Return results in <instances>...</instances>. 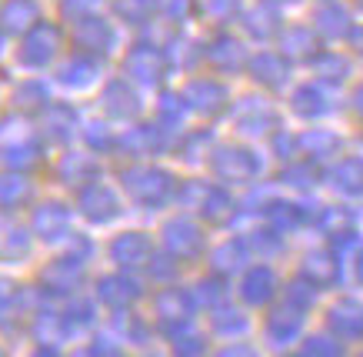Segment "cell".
Returning <instances> with one entry per match:
<instances>
[{"mask_svg":"<svg viewBox=\"0 0 363 357\" xmlns=\"http://www.w3.org/2000/svg\"><path fill=\"white\" fill-rule=\"evenodd\" d=\"M330 327L343 337H363V307L357 301H340L330 311Z\"/></svg>","mask_w":363,"mask_h":357,"instance_id":"obj_4","label":"cell"},{"mask_svg":"<svg viewBox=\"0 0 363 357\" xmlns=\"http://www.w3.org/2000/svg\"><path fill=\"white\" fill-rule=\"evenodd\" d=\"M127 180V190H130L137 201H147L154 204L160 201L167 190H170V177L160 174V170H150V167H140V170H130V174H123Z\"/></svg>","mask_w":363,"mask_h":357,"instance_id":"obj_2","label":"cell"},{"mask_svg":"<svg viewBox=\"0 0 363 357\" xmlns=\"http://www.w3.org/2000/svg\"><path fill=\"white\" fill-rule=\"evenodd\" d=\"M127 70H130V77H140V80H154L157 77V50H133L130 60H127Z\"/></svg>","mask_w":363,"mask_h":357,"instance_id":"obj_21","label":"cell"},{"mask_svg":"<svg viewBox=\"0 0 363 357\" xmlns=\"http://www.w3.org/2000/svg\"><path fill=\"white\" fill-rule=\"evenodd\" d=\"M230 197L223 194V190H207L203 194V214H207L210 221H227L230 217Z\"/></svg>","mask_w":363,"mask_h":357,"instance_id":"obj_28","label":"cell"},{"mask_svg":"<svg viewBox=\"0 0 363 357\" xmlns=\"http://www.w3.org/2000/svg\"><path fill=\"white\" fill-rule=\"evenodd\" d=\"M187 104L203 114L217 111V107H223V87L220 84H210V80H194L187 87Z\"/></svg>","mask_w":363,"mask_h":357,"instance_id":"obj_13","label":"cell"},{"mask_svg":"<svg viewBox=\"0 0 363 357\" xmlns=\"http://www.w3.org/2000/svg\"><path fill=\"white\" fill-rule=\"evenodd\" d=\"M7 314H11V297H7V294H0V321H4Z\"/></svg>","mask_w":363,"mask_h":357,"instance_id":"obj_40","label":"cell"},{"mask_svg":"<svg viewBox=\"0 0 363 357\" xmlns=\"http://www.w3.org/2000/svg\"><path fill=\"white\" fill-rule=\"evenodd\" d=\"M217 331H223V334H233V331H243L247 327V321H243L237 311H223V314H217Z\"/></svg>","mask_w":363,"mask_h":357,"instance_id":"obj_35","label":"cell"},{"mask_svg":"<svg viewBox=\"0 0 363 357\" xmlns=\"http://www.w3.org/2000/svg\"><path fill=\"white\" fill-rule=\"evenodd\" d=\"M247 31L253 37H270L277 31V13L267 11V7H257V11L247 13Z\"/></svg>","mask_w":363,"mask_h":357,"instance_id":"obj_27","label":"cell"},{"mask_svg":"<svg viewBox=\"0 0 363 357\" xmlns=\"http://www.w3.org/2000/svg\"><path fill=\"white\" fill-rule=\"evenodd\" d=\"M240 127L247 134H267V127H274V111L270 107H247L240 114Z\"/></svg>","mask_w":363,"mask_h":357,"instance_id":"obj_25","label":"cell"},{"mask_svg":"<svg viewBox=\"0 0 363 357\" xmlns=\"http://www.w3.org/2000/svg\"><path fill=\"white\" fill-rule=\"evenodd\" d=\"M233 7H237V0H207V11L213 13V17H217V13H220V17H227Z\"/></svg>","mask_w":363,"mask_h":357,"instance_id":"obj_38","label":"cell"},{"mask_svg":"<svg viewBox=\"0 0 363 357\" xmlns=\"http://www.w3.org/2000/svg\"><path fill=\"white\" fill-rule=\"evenodd\" d=\"M317 27H320V34H327V37H343L350 31V21H347V13L340 7H327V11L317 13Z\"/></svg>","mask_w":363,"mask_h":357,"instance_id":"obj_24","label":"cell"},{"mask_svg":"<svg viewBox=\"0 0 363 357\" xmlns=\"http://www.w3.org/2000/svg\"><path fill=\"white\" fill-rule=\"evenodd\" d=\"M154 7H157V0H117L121 17H130V21H143Z\"/></svg>","mask_w":363,"mask_h":357,"instance_id":"obj_33","label":"cell"},{"mask_svg":"<svg viewBox=\"0 0 363 357\" xmlns=\"http://www.w3.org/2000/svg\"><path fill=\"white\" fill-rule=\"evenodd\" d=\"M317 70L323 80H343L347 77V60L337 54H323V57H317Z\"/></svg>","mask_w":363,"mask_h":357,"instance_id":"obj_31","label":"cell"},{"mask_svg":"<svg viewBox=\"0 0 363 357\" xmlns=\"http://www.w3.org/2000/svg\"><path fill=\"white\" fill-rule=\"evenodd\" d=\"M303 351L307 354H340V347L333 344V341H327V337H310Z\"/></svg>","mask_w":363,"mask_h":357,"instance_id":"obj_37","label":"cell"},{"mask_svg":"<svg viewBox=\"0 0 363 357\" xmlns=\"http://www.w3.org/2000/svg\"><path fill=\"white\" fill-rule=\"evenodd\" d=\"M250 74L260 84H267V87H280L286 80V64H284V57H277V54H257L250 60Z\"/></svg>","mask_w":363,"mask_h":357,"instance_id":"obj_12","label":"cell"},{"mask_svg":"<svg viewBox=\"0 0 363 357\" xmlns=\"http://www.w3.org/2000/svg\"><path fill=\"white\" fill-rule=\"evenodd\" d=\"M247 260V251H243V244H237V241H230V244H223L217 254H213V264H217V270H237Z\"/></svg>","mask_w":363,"mask_h":357,"instance_id":"obj_29","label":"cell"},{"mask_svg":"<svg viewBox=\"0 0 363 357\" xmlns=\"http://www.w3.org/2000/svg\"><path fill=\"white\" fill-rule=\"evenodd\" d=\"M47 127L54 131V137H67L74 131V114L67 111V107H50L47 111Z\"/></svg>","mask_w":363,"mask_h":357,"instance_id":"obj_32","label":"cell"},{"mask_svg":"<svg viewBox=\"0 0 363 357\" xmlns=\"http://www.w3.org/2000/svg\"><path fill=\"white\" fill-rule=\"evenodd\" d=\"M270 221L284 224V227H290V224L300 221V207H290V204H277V207H270Z\"/></svg>","mask_w":363,"mask_h":357,"instance_id":"obj_36","label":"cell"},{"mask_svg":"<svg viewBox=\"0 0 363 357\" xmlns=\"http://www.w3.org/2000/svg\"><path fill=\"white\" fill-rule=\"evenodd\" d=\"M30 197V184L21 174H4L0 177V207H17Z\"/></svg>","mask_w":363,"mask_h":357,"instance_id":"obj_18","label":"cell"},{"mask_svg":"<svg viewBox=\"0 0 363 357\" xmlns=\"http://www.w3.org/2000/svg\"><path fill=\"white\" fill-rule=\"evenodd\" d=\"M37 23V4L33 0H7L0 11V27L4 31H30Z\"/></svg>","mask_w":363,"mask_h":357,"instance_id":"obj_5","label":"cell"},{"mask_svg":"<svg viewBox=\"0 0 363 357\" xmlns=\"http://www.w3.org/2000/svg\"><path fill=\"white\" fill-rule=\"evenodd\" d=\"M277 290V278L270 268H253L247 270V278H243V297L250 304H264L274 297Z\"/></svg>","mask_w":363,"mask_h":357,"instance_id":"obj_9","label":"cell"},{"mask_svg":"<svg viewBox=\"0 0 363 357\" xmlns=\"http://www.w3.org/2000/svg\"><path fill=\"white\" fill-rule=\"evenodd\" d=\"M303 278L313 284V287H327L337 280V260L330 254H310L303 260Z\"/></svg>","mask_w":363,"mask_h":357,"instance_id":"obj_15","label":"cell"},{"mask_svg":"<svg viewBox=\"0 0 363 357\" xmlns=\"http://www.w3.org/2000/svg\"><path fill=\"white\" fill-rule=\"evenodd\" d=\"M320 227L327 231V234H333V237H340V234H347L353 227V217L343 207H327V211L320 214Z\"/></svg>","mask_w":363,"mask_h":357,"instance_id":"obj_26","label":"cell"},{"mask_svg":"<svg viewBox=\"0 0 363 357\" xmlns=\"http://www.w3.org/2000/svg\"><path fill=\"white\" fill-rule=\"evenodd\" d=\"M337 144H340V141H337L333 134H327V131H310V134H303L297 141V147H300V150H307L310 157L333 154V150H337Z\"/></svg>","mask_w":363,"mask_h":357,"instance_id":"obj_20","label":"cell"},{"mask_svg":"<svg viewBox=\"0 0 363 357\" xmlns=\"http://www.w3.org/2000/svg\"><path fill=\"white\" fill-rule=\"evenodd\" d=\"M57 40H60V37H57L54 27H47V23L30 27L27 37H23V44H21V60L27 67H40V64H47V60L54 57Z\"/></svg>","mask_w":363,"mask_h":357,"instance_id":"obj_1","label":"cell"},{"mask_svg":"<svg viewBox=\"0 0 363 357\" xmlns=\"http://www.w3.org/2000/svg\"><path fill=\"white\" fill-rule=\"evenodd\" d=\"M77 278H80V270H77V264H54V268L44 274V280L50 284V290L54 294H64V290H70L74 284H77Z\"/></svg>","mask_w":363,"mask_h":357,"instance_id":"obj_23","label":"cell"},{"mask_svg":"<svg viewBox=\"0 0 363 357\" xmlns=\"http://www.w3.org/2000/svg\"><path fill=\"white\" fill-rule=\"evenodd\" d=\"M44 101H47V90H44V84H37V80L23 84V87L13 94V104H17V107H44Z\"/></svg>","mask_w":363,"mask_h":357,"instance_id":"obj_30","label":"cell"},{"mask_svg":"<svg viewBox=\"0 0 363 357\" xmlns=\"http://www.w3.org/2000/svg\"><path fill=\"white\" fill-rule=\"evenodd\" d=\"M267 331H270V337H274L277 344H290V341L300 334V311L297 307H286V311L270 314Z\"/></svg>","mask_w":363,"mask_h":357,"instance_id":"obj_14","label":"cell"},{"mask_svg":"<svg viewBox=\"0 0 363 357\" xmlns=\"http://www.w3.org/2000/svg\"><path fill=\"white\" fill-rule=\"evenodd\" d=\"M353 104H357V111H360V114H363V87H360V90H357V97H353Z\"/></svg>","mask_w":363,"mask_h":357,"instance_id":"obj_42","label":"cell"},{"mask_svg":"<svg viewBox=\"0 0 363 357\" xmlns=\"http://www.w3.org/2000/svg\"><path fill=\"white\" fill-rule=\"evenodd\" d=\"M317 50V37L307 27H290L284 34V54L286 57H310Z\"/></svg>","mask_w":363,"mask_h":357,"instance_id":"obj_19","label":"cell"},{"mask_svg":"<svg viewBox=\"0 0 363 357\" xmlns=\"http://www.w3.org/2000/svg\"><path fill=\"white\" fill-rule=\"evenodd\" d=\"M150 254V241L143 234H123L117 244H113V257H117V264H123V268H130V260L137 264V260H143V257Z\"/></svg>","mask_w":363,"mask_h":357,"instance_id":"obj_17","label":"cell"},{"mask_svg":"<svg viewBox=\"0 0 363 357\" xmlns=\"http://www.w3.org/2000/svg\"><path fill=\"white\" fill-rule=\"evenodd\" d=\"M274 4H286V0H274Z\"/></svg>","mask_w":363,"mask_h":357,"instance_id":"obj_44","label":"cell"},{"mask_svg":"<svg viewBox=\"0 0 363 357\" xmlns=\"http://www.w3.org/2000/svg\"><path fill=\"white\" fill-rule=\"evenodd\" d=\"M294 111L303 114V117H317V114L327 111V101H323V94L317 87H300L294 94Z\"/></svg>","mask_w":363,"mask_h":357,"instance_id":"obj_22","label":"cell"},{"mask_svg":"<svg viewBox=\"0 0 363 357\" xmlns=\"http://www.w3.org/2000/svg\"><path fill=\"white\" fill-rule=\"evenodd\" d=\"M213 167H217V174H220L223 180H247V177H253L257 160H253V154H247V150H233V147H227V150L217 154Z\"/></svg>","mask_w":363,"mask_h":357,"instance_id":"obj_3","label":"cell"},{"mask_svg":"<svg viewBox=\"0 0 363 357\" xmlns=\"http://www.w3.org/2000/svg\"><path fill=\"white\" fill-rule=\"evenodd\" d=\"M30 251V237L21 224H13L11 217H0V257L11 260V257H23Z\"/></svg>","mask_w":363,"mask_h":357,"instance_id":"obj_10","label":"cell"},{"mask_svg":"<svg viewBox=\"0 0 363 357\" xmlns=\"http://www.w3.org/2000/svg\"><path fill=\"white\" fill-rule=\"evenodd\" d=\"M80 207L87 214L90 221H111L113 211H117V204H113V194L104 187H84L80 190Z\"/></svg>","mask_w":363,"mask_h":357,"instance_id":"obj_8","label":"cell"},{"mask_svg":"<svg viewBox=\"0 0 363 357\" xmlns=\"http://www.w3.org/2000/svg\"><path fill=\"white\" fill-rule=\"evenodd\" d=\"M167 244L177 251V257H194L200 251V244H203V237H200V231L194 224L174 221L167 224Z\"/></svg>","mask_w":363,"mask_h":357,"instance_id":"obj_7","label":"cell"},{"mask_svg":"<svg viewBox=\"0 0 363 357\" xmlns=\"http://www.w3.org/2000/svg\"><path fill=\"white\" fill-rule=\"evenodd\" d=\"M360 7H363V0H360Z\"/></svg>","mask_w":363,"mask_h":357,"instance_id":"obj_45","label":"cell"},{"mask_svg":"<svg viewBox=\"0 0 363 357\" xmlns=\"http://www.w3.org/2000/svg\"><path fill=\"white\" fill-rule=\"evenodd\" d=\"M333 184H337L343 194H350V197L363 194V160L360 157H347L340 167L333 170Z\"/></svg>","mask_w":363,"mask_h":357,"instance_id":"obj_16","label":"cell"},{"mask_svg":"<svg viewBox=\"0 0 363 357\" xmlns=\"http://www.w3.org/2000/svg\"><path fill=\"white\" fill-rule=\"evenodd\" d=\"M253 244L264 247V251H280V241H277V234H253Z\"/></svg>","mask_w":363,"mask_h":357,"instance_id":"obj_39","label":"cell"},{"mask_svg":"<svg viewBox=\"0 0 363 357\" xmlns=\"http://www.w3.org/2000/svg\"><path fill=\"white\" fill-rule=\"evenodd\" d=\"M210 64L220 70H237L243 67V60H247V54H243V44L240 40H233V37H220V40H213V47H210Z\"/></svg>","mask_w":363,"mask_h":357,"instance_id":"obj_11","label":"cell"},{"mask_svg":"<svg viewBox=\"0 0 363 357\" xmlns=\"http://www.w3.org/2000/svg\"><path fill=\"white\" fill-rule=\"evenodd\" d=\"M286 304H290V307H297V311H307L310 304H313V284H294V287H290V294H286Z\"/></svg>","mask_w":363,"mask_h":357,"instance_id":"obj_34","label":"cell"},{"mask_svg":"<svg viewBox=\"0 0 363 357\" xmlns=\"http://www.w3.org/2000/svg\"><path fill=\"white\" fill-rule=\"evenodd\" d=\"M357 278L363 280V254H360V264H357Z\"/></svg>","mask_w":363,"mask_h":357,"instance_id":"obj_43","label":"cell"},{"mask_svg":"<svg viewBox=\"0 0 363 357\" xmlns=\"http://www.w3.org/2000/svg\"><path fill=\"white\" fill-rule=\"evenodd\" d=\"M350 40H353V47H357V50H360V54H363V27H357V31H353V34H350Z\"/></svg>","mask_w":363,"mask_h":357,"instance_id":"obj_41","label":"cell"},{"mask_svg":"<svg viewBox=\"0 0 363 357\" xmlns=\"http://www.w3.org/2000/svg\"><path fill=\"white\" fill-rule=\"evenodd\" d=\"M67 224H70V214L60 204H44L40 211L33 214V231L44 237V241H57L67 231Z\"/></svg>","mask_w":363,"mask_h":357,"instance_id":"obj_6","label":"cell"}]
</instances>
